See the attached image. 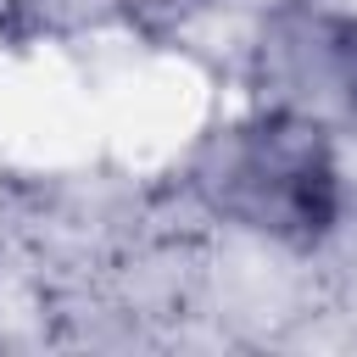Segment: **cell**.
<instances>
[{
	"mask_svg": "<svg viewBox=\"0 0 357 357\" xmlns=\"http://www.w3.org/2000/svg\"><path fill=\"white\" fill-rule=\"evenodd\" d=\"M195 184L212 212L290 245L329 234L340 212L335 151L324 128L290 106H273L262 117L212 134L195 162Z\"/></svg>",
	"mask_w": 357,
	"mask_h": 357,
	"instance_id": "obj_1",
	"label": "cell"
}]
</instances>
